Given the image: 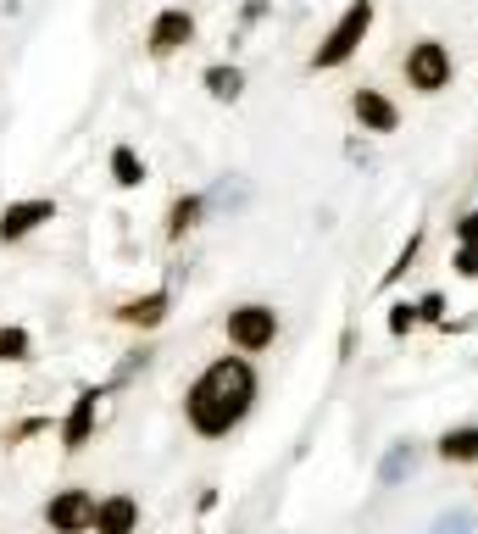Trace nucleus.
<instances>
[{
  "instance_id": "1",
  "label": "nucleus",
  "mask_w": 478,
  "mask_h": 534,
  "mask_svg": "<svg viewBox=\"0 0 478 534\" xmlns=\"http://www.w3.org/2000/svg\"><path fill=\"white\" fill-rule=\"evenodd\" d=\"M256 407V368L245 357H218L207 362L189 390H184V418L200 440H228Z\"/></svg>"
},
{
  "instance_id": "2",
  "label": "nucleus",
  "mask_w": 478,
  "mask_h": 534,
  "mask_svg": "<svg viewBox=\"0 0 478 534\" xmlns=\"http://www.w3.org/2000/svg\"><path fill=\"white\" fill-rule=\"evenodd\" d=\"M373 17H378V6H373V0H351V6L334 17V28L323 34V45L312 50V73H334V67H345V61H351L362 45H367Z\"/></svg>"
},
{
  "instance_id": "3",
  "label": "nucleus",
  "mask_w": 478,
  "mask_h": 534,
  "mask_svg": "<svg viewBox=\"0 0 478 534\" xmlns=\"http://www.w3.org/2000/svg\"><path fill=\"white\" fill-rule=\"evenodd\" d=\"M400 73H406V84H412L418 95H445V90H451V79H456L451 45H445V39H418V45H406Z\"/></svg>"
},
{
  "instance_id": "4",
  "label": "nucleus",
  "mask_w": 478,
  "mask_h": 534,
  "mask_svg": "<svg viewBox=\"0 0 478 534\" xmlns=\"http://www.w3.org/2000/svg\"><path fill=\"white\" fill-rule=\"evenodd\" d=\"M223 334H228V346L256 357V351H272V340H279V312H272L267 301H245L223 317Z\"/></svg>"
},
{
  "instance_id": "5",
  "label": "nucleus",
  "mask_w": 478,
  "mask_h": 534,
  "mask_svg": "<svg viewBox=\"0 0 478 534\" xmlns=\"http://www.w3.org/2000/svg\"><path fill=\"white\" fill-rule=\"evenodd\" d=\"M184 45H195V12H184V6H162V12L151 17V28H145V50H151V61H167V56H178Z\"/></svg>"
},
{
  "instance_id": "6",
  "label": "nucleus",
  "mask_w": 478,
  "mask_h": 534,
  "mask_svg": "<svg viewBox=\"0 0 478 534\" xmlns=\"http://www.w3.org/2000/svg\"><path fill=\"white\" fill-rule=\"evenodd\" d=\"M56 195H28V200H12V207H0V245H17L28 240L34 229L56 223Z\"/></svg>"
},
{
  "instance_id": "7",
  "label": "nucleus",
  "mask_w": 478,
  "mask_h": 534,
  "mask_svg": "<svg viewBox=\"0 0 478 534\" xmlns=\"http://www.w3.org/2000/svg\"><path fill=\"white\" fill-rule=\"evenodd\" d=\"M45 523L56 534H84V529H95V496L90 490H56L45 501Z\"/></svg>"
},
{
  "instance_id": "8",
  "label": "nucleus",
  "mask_w": 478,
  "mask_h": 534,
  "mask_svg": "<svg viewBox=\"0 0 478 534\" xmlns=\"http://www.w3.org/2000/svg\"><path fill=\"white\" fill-rule=\"evenodd\" d=\"M351 117L362 123V134H395L400 128V106L384 95V90H373V84H362V90H351Z\"/></svg>"
},
{
  "instance_id": "9",
  "label": "nucleus",
  "mask_w": 478,
  "mask_h": 534,
  "mask_svg": "<svg viewBox=\"0 0 478 534\" xmlns=\"http://www.w3.org/2000/svg\"><path fill=\"white\" fill-rule=\"evenodd\" d=\"M167 312H173V290H151V295H133V301H117V323L122 328H140V334H151V328H162L167 323Z\"/></svg>"
},
{
  "instance_id": "10",
  "label": "nucleus",
  "mask_w": 478,
  "mask_h": 534,
  "mask_svg": "<svg viewBox=\"0 0 478 534\" xmlns=\"http://www.w3.org/2000/svg\"><path fill=\"white\" fill-rule=\"evenodd\" d=\"M101 395H106V390H79L73 412H67V423H61V451H67V456H79V451L90 445V434H95V412H101Z\"/></svg>"
},
{
  "instance_id": "11",
  "label": "nucleus",
  "mask_w": 478,
  "mask_h": 534,
  "mask_svg": "<svg viewBox=\"0 0 478 534\" xmlns=\"http://www.w3.org/2000/svg\"><path fill=\"white\" fill-rule=\"evenodd\" d=\"M140 529V501L128 490H112L95 501V534H133Z\"/></svg>"
},
{
  "instance_id": "12",
  "label": "nucleus",
  "mask_w": 478,
  "mask_h": 534,
  "mask_svg": "<svg viewBox=\"0 0 478 534\" xmlns=\"http://www.w3.org/2000/svg\"><path fill=\"white\" fill-rule=\"evenodd\" d=\"M200 218H207V195H200V189H189V195H173V207H167V223H162L167 245H178L184 234H195V229H200Z\"/></svg>"
},
{
  "instance_id": "13",
  "label": "nucleus",
  "mask_w": 478,
  "mask_h": 534,
  "mask_svg": "<svg viewBox=\"0 0 478 534\" xmlns=\"http://www.w3.org/2000/svg\"><path fill=\"white\" fill-rule=\"evenodd\" d=\"M106 167H112V184L117 189H140L145 178H151V167H145V156L133 151V145H112V156H106Z\"/></svg>"
},
{
  "instance_id": "14",
  "label": "nucleus",
  "mask_w": 478,
  "mask_h": 534,
  "mask_svg": "<svg viewBox=\"0 0 478 534\" xmlns=\"http://www.w3.org/2000/svg\"><path fill=\"white\" fill-rule=\"evenodd\" d=\"M200 84H207V95H212V101H228V106L245 95V73H239L234 61H212L207 73H200Z\"/></svg>"
},
{
  "instance_id": "15",
  "label": "nucleus",
  "mask_w": 478,
  "mask_h": 534,
  "mask_svg": "<svg viewBox=\"0 0 478 534\" xmlns=\"http://www.w3.org/2000/svg\"><path fill=\"white\" fill-rule=\"evenodd\" d=\"M440 456H445V462H478V423L445 429V434H440Z\"/></svg>"
},
{
  "instance_id": "16",
  "label": "nucleus",
  "mask_w": 478,
  "mask_h": 534,
  "mask_svg": "<svg viewBox=\"0 0 478 534\" xmlns=\"http://www.w3.org/2000/svg\"><path fill=\"white\" fill-rule=\"evenodd\" d=\"M412 467H418V445L400 440V445H389V456H384V467H378V479H384V485H400Z\"/></svg>"
},
{
  "instance_id": "17",
  "label": "nucleus",
  "mask_w": 478,
  "mask_h": 534,
  "mask_svg": "<svg viewBox=\"0 0 478 534\" xmlns=\"http://www.w3.org/2000/svg\"><path fill=\"white\" fill-rule=\"evenodd\" d=\"M28 357H34V340H28V328L6 323V328H0V362H28Z\"/></svg>"
},
{
  "instance_id": "18",
  "label": "nucleus",
  "mask_w": 478,
  "mask_h": 534,
  "mask_svg": "<svg viewBox=\"0 0 478 534\" xmlns=\"http://www.w3.org/2000/svg\"><path fill=\"white\" fill-rule=\"evenodd\" d=\"M418 251H423V229H418L412 240H406V251L395 256V267H384V279H378V284H384V290H389V284H400V273H406V267L418 262Z\"/></svg>"
},
{
  "instance_id": "19",
  "label": "nucleus",
  "mask_w": 478,
  "mask_h": 534,
  "mask_svg": "<svg viewBox=\"0 0 478 534\" xmlns=\"http://www.w3.org/2000/svg\"><path fill=\"white\" fill-rule=\"evenodd\" d=\"M418 323H423V317H418V301H395V306H389V334H395V340H406Z\"/></svg>"
},
{
  "instance_id": "20",
  "label": "nucleus",
  "mask_w": 478,
  "mask_h": 534,
  "mask_svg": "<svg viewBox=\"0 0 478 534\" xmlns=\"http://www.w3.org/2000/svg\"><path fill=\"white\" fill-rule=\"evenodd\" d=\"M429 534H478V518H473V512H445Z\"/></svg>"
},
{
  "instance_id": "21",
  "label": "nucleus",
  "mask_w": 478,
  "mask_h": 534,
  "mask_svg": "<svg viewBox=\"0 0 478 534\" xmlns=\"http://www.w3.org/2000/svg\"><path fill=\"white\" fill-rule=\"evenodd\" d=\"M451 267H456V279H478V251H473V245H456Z\"/></svg>"
},
{
  "instance_id": "22",
  "label": "nucleus",
  "mask_w": 478,
  "mask_h": 534,
  "mask_svg": "<svg viewBox=\"0 0 478 534\" xmlns=\"http://www.w3.org/2000/svg\"><path fill=\"white\" fill-rule=\"evenodd\" d=\"M418 317H423V323H445V295H440V290H429V295L418 301Z\"/></svg>"
},
{
  "instance_id": "23",
  "label": "nucleus",
  "mask_w": 478,
  "mask_h": 534,
  "mask_svg": "<svg viewBox=\"0 0 478 534\" xmlns=\"http://www.w3.org/2000/svg\"><path fill=\"white\" fill-rule=\"evenodd\" d=\"M456 245H473V251H478V207L462 212V223H456Z\"/></svg>"
},
{
  "instance_id": "24",
  "label": "nucleus",
  "mask_w": 478,
  "mask_h": 534,
  "mask_svg": "<svg viewBox=\"0 0 478 534\" xmlns=\"http://www.w3.org/2000/svg\"><path fill=\"white\" fill-rule=\"evenodd\" d=\"M39 429H45V418H28V423H17L6 440H28V434H39Z\"/></svg>"
}]
</instances>
